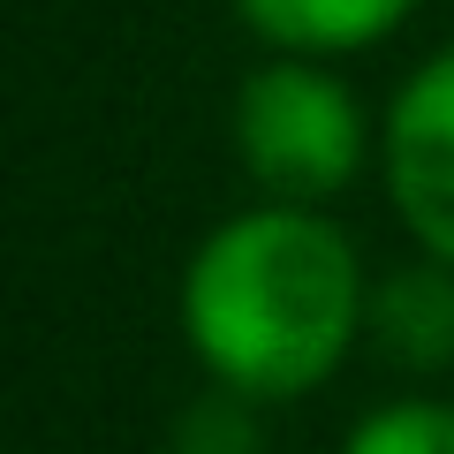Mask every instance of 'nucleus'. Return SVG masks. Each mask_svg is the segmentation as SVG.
I'll list each match as a JSON object with an SVG mask.
<instances>
[{
	"instance_id": "1",
	"label": "nucleus",
	"mask_w": 454,
	"mask_h": 454,
	"mask_svg": "<svg viewBox=\"0 0 454 454\" xmlns=\"http://www.w3.org/2000/svg\"><path fill=\"white\" fill-rule=\"evenodd\" d=\"M372 288L364 250L325 205L258 197L190 250L175 310L197 372L273 409L333 387L372 333Z\"/></svg>"
},
{
	"instance_id": "2",
	"label": "nucleus",
	"mask_w": 454,
	"mask_h": 454,
	"mask_svg": "<svg viewBox=\"0 0 454 454\" xmlns=\"http://www.w3.org/2000/svg\"><path fill=\"white\" fill-rule=\"evenodd\" d=\"M227 137L258 197L288 205H333L364 175V160H379V121L364 114L356 83L310 53H265L235 83Z\"/></svg>"
},
{
	"instance_id": "3",
	"label": "nucleus",
	"mask_w": 454,
	"mask_h": 454,
	"mask_svg": "<svg viewBox=\"0 0 454 454\" xmlns=\"http://www.w3.org/2000/svg\"><path fill=\"white\" fill-rule=\"evenodd\" d=\"M379 182L409 243L454 265V38L394 83L379 114Z\"/></svg>"
},
{
	"instance_id": "4",
	"label": "nucleus",
	"mask_w": 454,
	"mask_h": 454,
	"mask_svg": "<svg viewBox=\"0 0 454 454\" xmlns=\"http://www.w3.org/2000/svg\"><path fill=\"white\" fill-rule=\"evenodd\" d=\"M227 8L265 53L348 61V53H372L394 31H409V16L424 0H227Z\"/></svg>"
},
{
	"instance_id": "5",
	"label": "nucleus",
	"mask_w": 454,
	"mask_h": 454,
	"mask_svg": "<svg viewBox=\"0 0 454 454\" xmlns=\"http://www.w3.org/2000/svg\"><path fill=\"white\" fill-rule=\"evenodd\" d=\"M372 340L402 372H447L454 364V265L424 250L417 265L372 288Z\"/></svg>"
},
{
	"instance_id": "6",
	"label": "nucleus",
	"mask_w": 454,
	"mask_h": 454,
	"mask_svg": "<svg viewBox=\"0 0 454 454\" xmlns=\"http://www.w3.org/2000/svg\"><path fill=\"white\" fill-rule=\"evenodd\" d=\"M333 454H454V402L447 394H394L364 409Z\"/></svg>"
},
{
	"instance_id": "7",
	"label": "nucleus",
	"mask_w": 454,
	"mask_h": 454,
	"mask_svg": "<svg viewBox=\"0 0 454 454\" xmlns=\"http://www.w3.org/2000/svg\"><path fill=\"white\" fill-rule=\"evenodd\" d=\"M167 454H265V402L235 387H205L167 432Z\"/></svg>"
}]
</instances>
